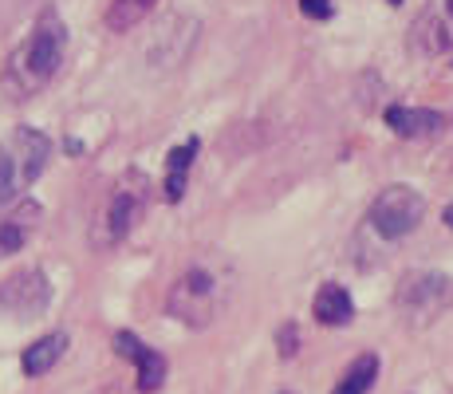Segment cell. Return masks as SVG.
Listing matches in <instances>:
<instances>
[{"label":"cell","mask_w":453,"mask_h":394,"mask_svg":"<svg viewBox=\"0 0 453 394\" xmlns=\"http://www.w3.org/2000/svg\"><path fill=\"white\" fill-rule=\"evenodd\" d=\"M233 288H237V273L225 257H205L189 260L178 273V280L170 284V296H165V308H170L173 320H181L186 328L202 331L209 323H217L225 315L233 300Z\"/></svg>","instance_id":"cell-1"},{"label":"cell","mask_w":453,"mask_h":394,"mask_svg":"<svg viewBox=\"0 0 453 394\" xmlns=\"http://www.w3.org/2000/svg\"><path fill=\"white\" fill-rule=\"evenodd\" d=\"M64 59H67V24L59 20L56 8H43L40 20L32 24V32L20 40V48L4 59L0 83H4V91L12 99H32L59 75Z\"/></svg>","instance_id":"cell-2"},{"label":"cell","mask_w":453,"mask_h":394,"mask_svg":"<svg viewBox=\"0 0 453 394\" xmlns=\"http://www.w3.org/2000/svg\"><path fill=\"white\" fill-rule=\"evenodd\" d=\"M51 138L36 127H16L8 143L0 146V209L24 197V189L36 186V178L48 170Z\"/></svg>","instance_id":"cell-3"},{"label":"cell","mask_w":453,"mask_h":394,"mask_svg":"<svg viewBox=\"0 0 453 394\" xmlns=\"http://www.w3.org/2000/svg\"><path fill=\"white\" fill-rule=\"evenodd\" d=\"M146 178L142 174H127V178H119L115 186H111V194L107 201L99 205V213H95V221H91V244L95 249H115L123 236L138 225V217L146 213Z\"/></svg>","instance_id":"cell-4"},{"label":"cell","mask_w":453,"mask_h":394,"mask_svg":"<svg viewBox=\"0 0 453 394\" xmlns=\"http://www.w3.org/2000/svg\"><path fill=\"white\" fill-rule=\"evenodd\" d=\"M449 304H453V280L446 273H434V268H414L395 288V312L414 328L434 323Z\"/></svg>","instance_id":"cell-5"},{"label":"cell","mask_w":453,"mask_h":394,"mask_svg":"<svg viewBox=\"0 0 453 394\" xmlns=\"http://www.w3.org/2000/svg\"><path fill=\"white\" fill-rule=\"evenodd\" d=\"M426 217V197L414 186H387L367 209V229L382 241H403Z\"/></svg>","instance_id":"cell-6"},{"label":"cell","mask_w":453,"mask_h":394,"mask_svg":"<svg viewBox=\"0 0 453 394\" xmlns=\"http://www.w3.org/2000/svg\"><path fill=\"white\" fill-rule=\"evenodd\" d=\"M51 304V284L40 268H24V273L8 276L0 284V312L16 315V320H40Z\"/></svg>","instance_id":"cell-7"},{"label":"cell","mask_w":453,"mask_h":394,"mask_svg":"<svg viewBox=\"0 0 453 394\" xmlns=\"http://www.w3.org/2000/svg\"><path fill=\"white\" fill-rule=\"evenodd\" d=\"M414 51L422 56H438V51L453 48V0H438V4L422 8V16L414 20L411 28Z\"/></svg>","instance_id":"cell-8"},{"label":"cell","mask_w":453,"mask_h":394,"mask_svg":"<svg viewBox=\"0 0 453 394\" xmlns=\"http://www.w3.org/2000/svg\"><path fill=\"white\" fill-rule=\"evenodd\" d=\"M115 352L138 367V390H142V394L162 390V382H165V359L154 352V347H146L142 339L134 336V331H119V336H115Z\"/></svg>","instance_id":"cell-9"},{"label":"cell","mask_w":453,"mask_h":394,"mask_svg":"<svg viewBox=\"0 0 453 394\" xmlns=\"http://www.w3.org/2000/svg\"><path fill=\"white\" fill-rule=\"evenodd\" d=\"M311 315H316L324 328H347V323L355 320V304L343 284L327 280V284H319L316 300H311Z\"/></svg>","instance_id":"cell-10"},{"label":"cell","mask_w":453,"mask_h":394,"mask_svg":"<svg viewBox=\"0 0 453 394\" xmlns=\"http://www.w3.org/2000/svg\"><path fill=\"white\" fill-rule=\"evenodd\" d=\"M441 119L438 111H426V107H387V127L395 130L398 138H434L441 130Z\"/></svg>","instance_id":"cell-11"},{"label":"cell","mask_w":453,"mask_h":394,"mask_svg":"<svg viewBox=\"0 0 453 394\" xmlns=\"http://www.w3.org/2000/svg\"><path fill=\"white\" fill-rule=\"evenodd\" d=\"M36 221H40V205H36V201H20V209H16V213H8L4 221H0V257L20 252L24 244H28L32 229H36Z\"/></svg>","instance_id":"cell-12"},{"label":"cell","mask_w":453,"mask_h":394,"mask_svg":"<svg viewBox=\"0 0 453 394\" xmlns=\"http://www.w3.org/2000/svg\"><path fill=\"white\" fill-rule=\"evenodd\" d=\"M67 344H72V339H67L64 331H51V336L36 339L32 347H24V359H20L24 375H28V379H40V375H48L51 367H56L59 359L67 355Z\"/></svg>","instance_id":"cell-13"},{"label":"cell","mask_w":453,"mask_h":394,"mask_svg":"<svg viewBox=\"0 0 453 394\" xmlns=\"http://www.w3.org/2000/svg\"><path fill=\"white\" fill-rule=\"evenodd\" d=\"M202 143L197 138H186L181 146H173L170 158H165V201H181L186 197V182H189V166H194Z\"/></svg>","instance_id":"cell-14"},{"label":"cell","mask_w":453,"mask_h":394,"mask_svg":"<svg viewBox=\"0 0 453 394\" xmlns=\"http://www.w3.org/2000/svg\"><path fill=\"white\" fill-rule=\"evenodd\" d=\"M154 8H158V0H111L103 24H107L111 32H130V28H138Z\"/></svg>","instance_id":"cell-15"},{"label":"cell","mask_w":453,"mask_h":394,"mask_svg":"<svg viewBox=\"0 0 453 394\" xmlns=\"http://www.w3.org/2000/svg\"><path fill=\"white\" fill-rule=\"evenodd\" d=\"M374 379H379V355H359L351 367L343 371V379L335 382V390L331 394H371Z\"/></svg>","instance_id":"cell-16"},{"label":"cell","mask_w":453,"mask_h":394,"mask_svg":"<svg viewBox=\"0 0 453 394\" xmlns=\"http://www.w3.org/2000/svg\"><path fill=\"white\" fill-rule=\"evenodd\" d=\"M300 12L311 16V20H327L335 12V0H300Z\"/></svg>","instance_id":"cell-17"},{"label":"cell","mask_w":453,"mask_h":394,"mask_svg":"<svg viewBox=\"0 0 453 394\" xmlns=\"http://www.w3.org/2000/svg\"><path fill=\"white\" fill-rule=\"evenodd\" d=\"M276 339H280V355H284V359H292L296 352H300V339H296V323H284Z\"/></svg>","instance_id":"cell-18"},{"label":"cell","mask_w":453,"mask_h":394,"mask_svg":"<svg viewBox=\"0 0 453 394\" xmlns=\"http://www.w3.org/2000/svg\"><path fill=\"white\" fill-rule=\"evenodd\" d=\"M441 221H446V225H449V229H453V201H449V205H446V213H441Z\"/></svg>","instance_id":"cell-19"}]
</instances>
